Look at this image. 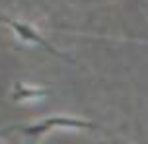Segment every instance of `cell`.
<instances>
[{"instance_id":"6da1fadb","label":"cell","mask_w":148,"mask_h":144,"mask_svg":"<svg viewBox=\"0 0 148 144\" xmlns=\"http://www.w3.org/2000/svg\"><path fill=\"white\" fill-rule=\"evenodd\" d=\"M55 127H64V129H92L96 130L97 125L90 121H82V119H74V117H49L41 123H35V125H29V127H14L10 130H20L25 136H39L47 130L55 129Z\"/></svg>"},{"instance_id":"7a4b0ae2","label":"cell","mask_w":148,"mask_h":144,"mask_svg":"<svg viewBox=\"0 0 148 144\" xmlns=\"http://www.w3.org/2000/svg\"><path fill=\"white\" fill-rule=\"evenodd\" d=\"M0 22H4L6 25H10L12 29L16 31V35L22 39V41H27V43H35V45L43 47L47 53L55 55V57H59V59H62V61L66 62H72V59L70 57H66L64 53H60V51H57L55 47L47 41L45 37H41V33L39 31H35L33 27H31L29 23H23V22H18V20H12V18H6V16H0Z\"/></svg>"},{"instance_id":"3957f363","label":"cell","mask_w":148,"mask_h":144,"mask_svg":"<svg viewBox=\"0 0 148 144\" xmlns=\"http://www.w3.org/2000/svg\"><path fill=\"white\" fill-rule=\"evenodd\" d=\"M45 96H49V90H41V88H27V86H23V84H16L14 91H12V99H16V101L45 98Z\"/></svg>"}]
</instances>
